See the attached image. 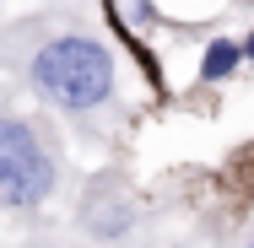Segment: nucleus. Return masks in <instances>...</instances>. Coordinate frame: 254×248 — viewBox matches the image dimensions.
<instances>
[{"label": "nucleus", "instance_id": "obj_5", "mask_svg": "<svg viewBox=\"0 0 254 248\" xmlns=\"http://www.w3.org/2000/svg\"><path fill=\"white\" fill-rule=\"evenodd\" d=\"M244 65H254V27L244 33Z\"/></svg>", "mask_w": 254, "mask_h": 248}, {"label": "nucleus", "instance_id": "obj_3", "mask_svg": "<svg viewBox=\"0 0 254 248\" xmlns=\"http://www.w3.org/2000/svg\"><path fill=\"white\" fill-rule=\"evenodd\" d=\"M238 65H244V38H211V44L200 49L195 81H200V87H216V81L238 76Z\"/></svg>", "mask_w": 254, "mask_h": 248}, {"label": "nucleus", "instance_id": "obj_2", "mask_svg": "<svg viewBox=\"0 0 254 248\" xmlns=\"http://www.w3.org/2000/svg\"><path fill=\"white\" fill-rule=\"evenodd\" d=\"M54 195V156L44 151L38 124L0 113V205L33 210Z\"/></svg>", "mask_w": 254, "mask_h": 248}, {"label": "nucleus", "instance_id": "obj_4", "mask_svg": "<svg viewBox=\"0 0 254 248\" xmlns=\"http://www.w3.org/2000/svg\"><path fill=\"white\" fill-rule=\"evenodd\" d=\"M233 167H238V173H244V178H249V184H254V146L244 151V156H238V162H233Z\"/></svg>", "mask_w": 254, "mask_h": 248}, {"label": "nucleus", "instance_id": "obj_6", "mask_svg": "<svg viewBox=\"0 0 254 248\" xmlns=\"http://www.w3.org/2000/svg\"><path fill=\"white\" fill-rule=\"evenodd\" d=\"M244 248H254V238H249V243H244Z\"/></svg>", "mask_w": 254, "mask_h": 248}, {"label": "nucleus", "instance_id": "obj_1", "mask_svg": "<svg viewBox=\"0 0 254 248\" xmlns=\"http://www.w3.org/2000/svg\"><path fill=\"white\" fill-rule=\"evenodd\" d=\"M27 87L65 119L92 124L119 102V65H114V49L92 33H54L27 59Z\"/></svg>", "mask_w": 254, "mask_h": 248}]
</instances>
